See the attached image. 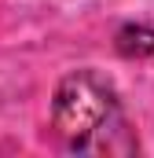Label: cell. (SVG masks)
I'll use <instances>...</instances> for the list:
<instances>
[{"instance_id": "obj_1", "label": "cell", "mask_w": 154, "mask_h": 158, "mask_svg": "<svg viewBox=\"0 0 154 158\" xmlns=\"http://www.w3.org/2000/svg\"><path fill=\"white\" fill-rule=\"evenodd\" d=\"M117 118V96L114 88L92 70H77L59 85L55 92V129L63 140L84 151L110 121Z\"/></svg>"}, {"instance_id": "obj_2", "label": "cell", "mask_w": 154, "mask_h": 158, "mask_svg": "<svg viewBox=\"0 0 154 158\" xmlns=\"http://www.w3.org/2000/svg\"><path fill=\"white\" fill-rule=\"evenodd\" d=\"M117 52L128 55V59L154 55V30L151 26H125V30L117 33Z\"/></svg>"}]
</instances>
